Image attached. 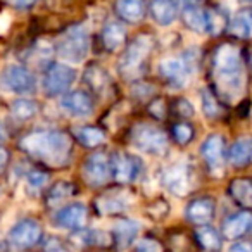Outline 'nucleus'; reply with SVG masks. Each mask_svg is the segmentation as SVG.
Masks as SVG:
<instances>
[{"label":"nucleus","instance_id":"13","mask_svg":"<svg viewBox=\"0 0 252 252\" xmlns=\"http://www.w3.org/2000/svg\"><path fill=\"white\" fill-rule=\"evenodd\" d=\"M83 178L87 182V185L90 187H104L109 183L111 178V159L104 152H94L92 156H88L83 162Z\"/></svg>","mask_w":252,"mask_h":252},{"label":"nucleus","instance_id":"36","mask_svg":"<svg viewBox=\"0 0 252 252\" xmlns=\"http://www.w3.org/2000/svg\"><path fill=\"white\" fill-rule=\"evenodd\" d=\"M49 182V175L45 171H40V169H33V171L28 173L26 176V187H28L30 192L36 193L43 189Z\"/></svg>","mask_w":252,"mask_h":252},{"label":"nucleus","instance_id":"3","mask_svg":"<svg viewBox=\"0 0 252 252\" xmlns=\"http://www.w3.org/2000/svg\"><path fill=\"white\" fill-rule=\"evenodd\" d=\"M156 40L149 33H142V35L135 36L130 40V43L125 45V52H123L121 59L118 64V71L125 80H138L144 76L145 69H147L149 59L154 50Z\"/></svg>","mask_w":252,"mask_h":252},{"label":"nucleus","instance_id":"4","mask_svg":"<svg viewBox=\"0 0 252 252\" xmlns=\"http://www.w3.org/2000/svg\"><path fill=\"white\" fill-rule=\"evenodd\" d=\"M56 52L67 64H80L90 52V36L83 25H73L61 33L56 42Z\"/></svg>","mask_w":252,"mask_h":252},{"label":"nucleus","instance_id":"22","mask_svg":"<svg viewBox=\"0 0 252 252\" xmlns=\"http://www.w3.org/2000/svg\"><path fill=\"white\" fill-rule=\"evenodd\" d=\"M147 12V2L145 0H116L114 14L119 21L128 25H138L145 18Z\"/></svg>","mask_w":252,"mask_h":252},{"label":"nucleus","instance_id":"43","mask_svg":"<svg viewBox=\"0 0 252 252\" xmlns=\"http://www.w3.org/2000/svg\"><path fill=\"white\" fill-rule=\"evenodd\" d=\"M7 162H9V152L5 151L4 147H0V173H2L5 169Z\"/></svg>","mask_w":252,"mask_h":252},{"label":"nucleus","instance_id":"17","mask_svg":"<svg viewBox=\"0 0 252 252\" xmlns=\"http://www.w3.org/2000/svg\"><path fill=\"white\" fill-rule=\"evenodd\" d=\"M216 216V200L211 195L192 199L185 207V218L192 224H207Z\"/></svg>","mask_w":252,"mask_h":252},{"label":"nucleus","instance_id":"8","mask_svg":"<svg viewBox=\"0 0 252 252\" xmlns=\"http://www.w3.org/2000/svg\"><path fill=\"white\" fill-rule=\"evenodd\" d=\"M0 85L16 95H28L35 92V74L23 64L11 63L0 71Z\"/></svg>","mask_w":252,"mask_h":252},{"label":"nucleus","instance_id":"33","mask_svg":"<svg viewBox=\"0 0 252 252\" xmlns=\"http://www.w3.org/2000/svg\"><path fill=\"white\" fill-rule=\"evenodd\" d=\"M76 193V187L71 182H57L50 187L49 193H47V204L50 207H57L63 202H66L69 197Z\"/></svg>","mask_w":252,"mask_h":252},{"label":"nucleus","instance_id":"44","mask_svg":"<svg viewBox=\"0 0 252 252\" xmlns=\"http://www.w3.org/2000/svg\"><path fill=\"white\" fill-rule=\"evenodd\" d=\"M63 245L56 240V238H50V244H45V249H61Z\"/></svg>","mask_w":252,"mask_h":252},{"label":"nucleus","instance_id":"5","mask_svg":"<svg viewBox=\"0 0 252 252\" xmlns=\"http://www.w3.org/2000/svg\"><path fill=\"white\" fill-rule=\"evenodd\" d=\"M130 144L142 154L161 158L169 151V138L161 128L151 123H137L130 130Z\"/></svg>","mask_w":252,"mask_h":252},{"label":"nucleus","instance_id":"40","mask_svg":"<svg viewBox=\"0 0 252 252\" xmlns=\"http://www.w3.org/2000/svg\"><path fill=\"white\" fill-rule=\"evenodd\" d=\"M9 5H12V7L16 9H21V11H25V9H30L33 7V5L38 2V0H5Z\"/></svg>","mask_w":252,"mask_h":252},{"label":"nucleus","instance_id":"9","mask_svg":"<svg viewBox=\"0 0 252 252\" xmlns=\"http://www.w3.org/2000/svg\"><path fill=\"white\" fill-rule=\"evenodd\" d=\"M76 81V71L67 63H50L43 76V90L49 97H59L69 92Z\"/></svg>","mask_w":252,"mask_h":252},{"label":"nucleus","instance_id":"47","mask_svg":"<svg viewBox=\"0 0 252 252\" xmlns=\"http://www.w3.org/2000/svg\"><path fill=\"white\" fill-rule=\"evenodd\" d=\"M0 193H2V189H0Z\"/></svg>","mask_w":252,"mask_h":252},{"label":"nucleus","instance_id":"35","mask_svg":"<svg viewBox=\"0 0 252 252\" xmlns=\"http://www.w3.org/2000/svg\"><path fill=\"white\" fill-rule=\"evenodd\" d=\"M171 135H173V140L180 145H189L190 142L193 140L195 137V130H193V126L190 123H187L185 119L183 121H178L173 125L171 128Z\"/></svg>","mask_w":252,"mask_h":252},{"label":"nucleus","instance_id":"45","mask_svg":"<svg viewBox=\"0 0 252 252\" xmlns=\"http://www.w3.org/2000/svg\"><path fill=\"white\" fill-rule=\"evenodd\" d=\"M204 0H182V5H200Z\"/></svg>","mask_w":252,"mask_h":252},{"label":"nucleus","instance_id":"41","mask_svg":"<svg viewBox=\"0 0 252 252\" xmlns=\"http://www.w3.org/2000/svg\"><path fill=\"white\" fill-rule=\"evenodd\" d=\"M230 249H231V251L249 252V251H252V242H247V240H244V238H240V240H238V244H233Z\"/></svg>","mask_w":252,"mask_h":252},{"label":"nucleus","instance_id":"25","mask_svg":"<svg viewBox=\"0 0 252 252\" xmlns=\"http://www.w3.org/2000/svg\"><path fill=\"white\" fill-rule=\"evenodd\" d=\"M226 192L238 207L252 211V178H233Z\"/></svg>","mask_w":252,"mask_h":252},{"label":"nucleus","instance_id":"30","mask_svg":"<svg viewBox=\"0 0 252 252\" xmlns=\"http://www.w3.org/2000/svg\"><path fill=\"white\" fill-rule=\"evenodd\" d=\"M73 238L81 245H94V247H111L114 244L111 233L102 230H87V226L74 231Z\"/></svg>","mask_w":252,"mask_h":252},{"label":"nucleus","instance_id":"16","mask_svg":"<svg viewBox=\"0 0 252 252\" xmlns=\"http://www.w3.org/2000/svg\"><path fill=\"white\" fill-rule=\"evenodd\" d=\"M249 233H252V211L249 209L237 211V213L230 214L223 221V226H221L223 238L231 242L240 240V238L247 237Z\"/></svg>","mask_w":252,"mask_h":252},{"label":"nucleus","instance_id":"23","mask_svg":"<svg viewBox=\"0 0 252 252\" xmlns=\"http://www.w3.org/2000/svg\"><path fill=\"white\" fill-rule=\"evenodd\" d=\"M126 40H128L126 30L119 21H109L102 26L100 43L104 50H107V52H118V50H121L126 45Z\"/></svg>","mask_w":252,"mask_h":252},{"label":"nucleus","instance_id":"32","mask_svg":"<svg viewBox=\"0 0 252 252\" xmlns=\"http://www.w3.org/2000/svg\"><path fill=\"white\" fill-rule=\"evenodd\" d=\"M183 25L193 33H206V12L200 5H183Z\"/></svg>","mask_w":252,"mask_h":252},{"label":"nucleus","instance_id":"1","mask_svg":"<svg viewBox=\"0 0 252 252\" xmlns=\"http://www.w3.org/2000/svg\"><path fill=\"white\" fill-rule=\"evenodd\" d=\"M211 90L223 104H237L244 100L247 90L242 50L233 43H220L209 59Z\"/></svg>","mask_w":252,"mask_h":252},{"label":"nucleus","instance_id":"27","mask_svg":"<svg viewBox=\"0 0 252 252\" xmlns=\"http://www.w3.org/2000/svg\"><path fill=\"white\" fill-rule=\"evenodd\" d=\"M193 238H195L197 245L204 251H220L223 247V235L209 223L199 224L193 231Z\"/></svg>","mask_w":252,"mask_h":252},{"label":"nucleus","instance_id":"14","mask_svg":"<svg viewBox=\"0 0 252 252\" xmlns=\"http://www.w3.org/2000/svg\"><path fill=\"white\" fill-rule=\"evenodd\" d=\"M54 223L63 230L78 231L88 223V207L83 202H71L54 214Z\"/></svg>","mask_w":252,"mask_h":252},{"label":"nucleus","instance_id":"29","mask_svg":"<svg viewBox=\"0 0 252 252\" xmlns=\"http://www.w3.org/2000/svg\"><path fill=\"white\" fill-rule=\"evenodd\" d=\"M204 12H206V33H209L213 36L223 35L228 30V23H230L228 12L220 5L204 9Z\"/></svg>","mask_w":252,"mask_h":252},{"label":"nucleus","instance_id":"12","mask_svg":"<svg viewBox=\"0 0 252 252\" xmlns=\"http://www.w3.org/2000/svg\"><path fill=\"white\" fill-rule=\"evenodd\" d=\"M43 237L42 224L33 218H25V220L18 221L14 226L9 230L7 240L12 247L16 249H30L40 244Z\"/></svg>","mask_w":252,"mask_h":252},{"label":"nucleus","instance_id":"31","mask_svg":"<svg viewBox=\"0 0 252 252\" xmlns=\"http://www.w3.org/2000/svg\"><path fill=\"white\" fill-rule=\"evenodd\" d=\"M200 105H202V112L207 119H221L224 116V105L223 102L218 98L211 88H202L200 90Z\"/></svg>","mask_w":252,"mask_h":252},{"label":"nucleus","instance_id":"34","mask_svg":"<svg viewBox=\"0 0 252 252\" xmlns=\"http://www.w3.org/2000/svg\"><path fill=\"white\" fill-rule=\"evenodd\" d=\"M11 114L19 121H28L38 114V104L32 98H18L12 102Z\"/></svg>","mask_w":252,"mask_h":252},{"label":"nucleus","instance_id":"15","mask_svg":"<svg viewBox=\"0 0 252 252\" xmlns=\"http://www.w3.org/2000/svg\"><path fill=\"white\" fill-rule=\"evenodd\" d=\"M61 107L71 116L76 118H87L92 116L95 111V100L92 94L85 90H73L66 92L61 98Z\"/></svg>","mask_w":252,"mask_h":252},{"label":"nucleus","instance_id":"20","mask_svg":"<svg viewBox=\"0 0 252 252\" xmlns=\"http://www.w3.org/2000/svg\"><path fill=\"white\" fill-rule=\"evenodd\" d=\"M130 204V197L123 190H109L95 199V209L102 216H111V214H121L126 211Z\"/></svg>","mask_w":252,"mask_h":252},{"label":"nucleus","instance_id":"28","mask_svg":"<svg viewBox=\"0 0 252 252\" xmlns=\"http://www.w3.org/2000/svg\"><path fill=\"white\" fill-rule=\"evenodd\" d=\"M73 138L85 149H97L105 142V131L98 126H76Z\"/></svg>","mask_w":252,"mask_h":252},{"label":"nucleus","instance_id":"26","mask_svg":"<svg viewBox=\"0 0 252 252\" xmlns=\"http://www.w3.org/2000/svg\"><path fill=\"white\" fill-rule=\"evenodd\" d=\"M237 38H251L252 36V5L240 9L228 23V30Z\"/></svg>","mask_w":252,"mask_h":252},{"label":"nucleus","instance_id":"10","mask_svg":"<svg viewBox=\"0 0 252 252\" xmlns=\"http://www.w3.org/2000/svg\"><path fill=\"white\" fill-rule=\"evenodd\" d=\"M111 159V178L119 185H130L142 175L144 162L138 156L130 152H114Z\"/></svg>","mask_w":252,"mask_h":252},{"label":"nucleus","instance_id":"42","mask_svg":"<svg viewBox=\"0 0 252 252\" xmlns=\"http://www.w3.org/2000/svg\"><path fill=\"white\" fill-rule=\"evenodd\" d=\"M9 25H11V19H9L7 14H0V35H4L9 30Z\"/></svg>","mask_w":252,"mask_h":252},{"label":"nucleus","instance_id":"38","mask_svg":"<svg viewBox=\"0 0 252 252\" xmlns=\"http://www.w3.org/2000/svg\"><path fill=\"white\" fill-rule=\"evenodd\" d=\"M168 111H169V105L164 102V98L156 97V98H152L147 105V112L154 119H158V121H162V119L166 118V114H168Z\"/></svg>","mask_w":252,"mask_h":252},{"label":"nucleus","instance_id":"2","mask_svg":"<svg viewBox=\"0 0 252 252\" xmlns=\"http://www.w3.org/2000/svg\"><path fill=\"white\" fill-rule=\"evenodd\" d=\"M19 149L49 168H64L73 154V137L61 130H36L25 135Z\"/></svg>","mask_w":252,"mask_h":252},{"label":"nucleus","instance_id":"6","mask_svg":"<svg viewBox=\"0 0 252 252\" xmlns=\"http://www.w3.org/2000/svg\"><path fill=\"white\" fill-rule=\"evenodd\" d=\"M195 69V57L185 56L182 57H166L159 63V76L164 80L169 88H185L190 83Z\"/></svg>","mask_w":252,"mask_h":252},{"label":"nucleus","instance_id":"18","mask_svg":"<svg viewBox=\"0 0 252 252\" xmlns=\"http://www.w3.org/2000/svg\"><path fill=\"white\" fill-rule=\"evenodd\" d=\"M147 11L158 26H169L182 12V0H149Z\"/></svg>","mask_w":252,"mask_h":252},{"label":"nucleus","instance_id":"21","mask_svg":"<svg viewBox=\"0 0 252 252\" xmlns=\"http://www.w3.org/2000/svg\"><path fill=\"white\" fill-rule=\"evenodd\" d=\"M226 162L235 169L247 168L252 164V137H238L226 151Z\"/></svg>","mask_w":252,"mask_h":252},{"label":"nucleus","instance_id":"46","mask_svg":"<svg viewBox=\"0 0 252 252\" xmlns=\"http://www.w3.org/2000/svg\"><path fill=\"white\" fill-rule=\"evenodd\" d=\"M247 63H249V66L252 67V49H251V50H249V52H247Z\"/></svg>","mask_w":252,"mask_h":252},{"label":"nucleus","instance_id":"19","mask_svg":"<svg viewBox=\"0 0 252 252\" xmlns=\"http://www.w3.org/2000/svg\"><path fill=\"white\" fill-rule=\"evenodd\" d=\"M85 83L88 85L90 92L95 97H107L112 92V78L107 69L98 64H90L83 74Z\"/></svg>","mask_w":252,"mask_h":252},{"label":"nucleus","instance_id":"11","mask_svg":"<svg viewBox=\"0 0 252 252\" xmlns=\"http://www.w3.org/2000/svg\"><path fill=\"white\" fill-rule=\"evenodd\" d=\"M200 156L213 176H223L226 164V152H224V138L220 133H211L200 145Z\"/></svg>","mask_w":252,"mask_h":252},{"label":"nucleus","instance_id":"24","mask_svg":"<svg viewBox=\"0 0 252 252\" xmlns=\"http://www.w3.org/2000/svg\"><path fill=\"white\" fill-rule=\"evenodd\" d=\"M138 233H140V223L135 220H119L114 223L112 228V242L116 247L126 249L130 247L135 240H137Z\"/></svg>","mask_w":252,"mask_h":252},{"label":"nucleus","instance_id":"39","mask_svg":"<svg viewBox=\"0 0 252 252\" xmlns=\"http://www.w3.org/2000/svg\"><path fill=\"white\" fill-rule=\"evenodd\" d=\"M135 251L138 252H158V251H164V245L161 244L159 240L152 237H142L135 242Z\"/></svg>","mask_w":252,"mask_h":252},{"label":"nucleus","instance_id":"37","mask_svg":"<svg viewBox=\"0 0 252 252\" xmlns=\"http://www.w3.org/2000/svg\"><path fill=\"white\" fill-rule=\"evenodd\" d=\"M169 109H171L173 116L182 118V119H189L195 114V107H193L192 102H190L189 98H176Z\"/></svg>","mask_w":252,"mask_h":252},{"label":"nucleus","instance_id":"7","mask_svg":"<svg viewBox=\"0 0 252 252\" xmlns=\"http://www.w3.org/2000/svg\"><path fill=\"white\" fill-rule=\"evenodd\" d=\"M161 182L171 195L185 197L193 189V168L187 161H176L162 171Z\"/></svg>","mask_w":252,"mask_h":252}]
</instances>
